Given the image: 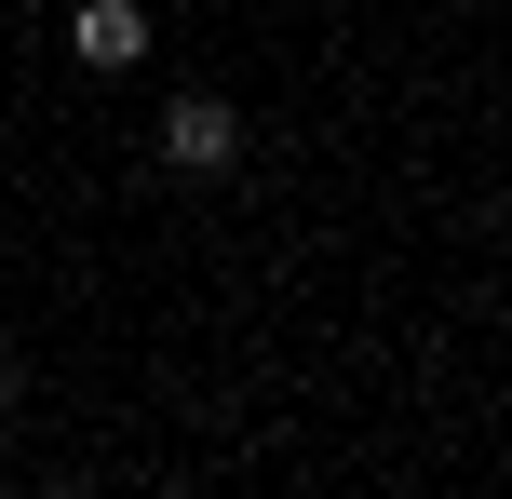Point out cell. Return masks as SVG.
Instances as JSON below:
<instances>
[{
    "mask_svg": "<svg viewBox=\"0 0 512 499\" xmlns=\"http://www.w3.org/2000/svg\"><path fill=\"white\" fill-rule=\"evenodd\" d=\"M162 162H176V176H230V162H243V108L216 95V81L162 95Z\"/></svg>",
    "mask_w": 512,
    "mask_h": 499,
    "instance_id": "1",
    "label": "cell"
},
{
    "mask_svg": "<svg viewBox=\"0 0 512 499\" xmlns=\"http://www.w3.org/2000/svg\"><path fill=\"white\" fill-rule=\"evenodd\" d=\"M0 419H14V365H0Z\"/></svg>",
    "mask_w": 512,
    "mask_h": 499,
    "instance_id": "3",
    "label": "cell"
},
{
    "mask_svg": "<svg viewBox=\"0 0 512 499\" xmlns=\"http://www.w3.org/2000/svg\"><path fill=\"white\" fill-rule=\"evenodd\" d=\"M68 54H81L95 81L149 68V0H68Z\"/></svg>",
    "mask_w": 512,
    "mask_h": 499,
    "instance_id": "2",
    "label": "cell"
}]
</instances>
